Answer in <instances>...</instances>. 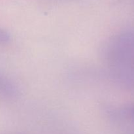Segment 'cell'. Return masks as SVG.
<instances>
[{
  "instance_id": "obj_1",
  "label": "cell",
  "mask_w": 134,
  "mask_h": 134,
  "mask_svg": "<svg viewBox=\"0 0 134 134\" xmlns=\"http://www.w3.org/2000/svg\"><path fill=\"white\" fill-rule=\"evenodd\" d=\"M19 94V89L14 81L0 71V98L13 100L18 98Z\"/></svg>"
},
{
  "instance_id": "obj_2",
  "label": "cell",
  "mask_w": 134,
  "mask_h": 134,
  "mask_svg": "<svg viewBox=\"0 0 134 134\" xmlns=\"http://www.w3.org/2000/svg\"><path fill=\"white\" fill-rule=\"evenodd\" d=\"M11 39V36L8 31L0 27V44H5L9 43Z\"/></svg>"
}]
</instances>
